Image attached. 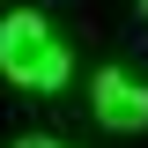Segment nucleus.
Instances as JSON below:
<instances>
[{
  "label": "nucleus",
  "instance_id": "f257e3e1",
  "mask_svg": "<svg viewBox=\"0 0 148 148\" xmlns=\"http://www.w3.org/2000/svg\"><path fill=\"white\" fill-rule=\"evenodd\" d=\"M0 74H8L15 89H30V96H52V89H67L74 52H67V37L37 15V8H8V15H0Z\"/></svg>",
  "mask_w": 148,
  "mask_h": 148
},
{
  "label": "nucleus",
  "instance_id": "f03ea898",
  "mask_svg": "<svg viewBox=\"0 0 148 148\" xmlns=\"http://www.w3.org/2000/svg\"><path fill=\"white\" fill-rule=\"evenodd\" d=\"M96 126L104 133H148V82L133 67H104L96 74Z\"/></svg>",
  "mask_w": 148,
  "mask_h": 148
},
{
  "label": "nucleus",
  "instance_id": "7ed1b4c3",
  "mask_svg": "<svg viewBox=\"0 0 148 148\" xmlns=\"http://www.w3.org/2000/svg\"><path fill=\"white\" fill-rule=\"evenodd\" d=\"M15 148H67V141H45V133H30V141H15Z\"/></svg>",
  "mask_w": 148,
  "mask_h": 148
},
{
  "label": "nucleus",
  "instance_id": "20e7f679",
  "mask_svg": "<svg viewBox=\"0 0 148 148\" xmlns=\"http://www.w3.org/2000/svg\"><path fill=\"white\" fill-rule=\"evenodd\" d=\"M141 15H148V0H141Z\"/></svg>",
  "mask_w": 148,
  "mask_h": 148
}]
</instances>
